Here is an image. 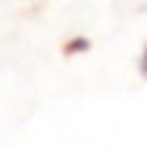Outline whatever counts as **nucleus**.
<instances>
[{
  "label": "nucleus",
  "instance_id": "obj_1",
  "mask_svg": "<svg viewBox=\"0 0 147 147\" xmlns=\"http://www.w3.org/2000/svg\"><path fill=\"white\" fill-rule=\"evenodd\" d=\"M141 69H144V75H147V50H144V59H141Z\"/></svg>",
  "mask_w": 147,
  "mask_h": 147
}]
</instances>
